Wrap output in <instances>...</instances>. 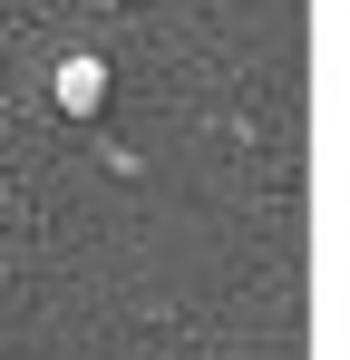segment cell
I'll return each mask as SVG.
<instances>
[{
    "label": "cell",
    "instance_id": "obj_1",
    "mask_svg": "<svg viewBox=\"0 0 350 360\" xmlns=\"http://www.w3.org/2000/svg\"><path fill=\"white\" fill-rule=\"evenodd\" d=\"M108 59H88V49H78V59H58V78H49V98H58V117H98V108H108Z\"/></svg>",
    "mask_w": 350,
    "mask_h": 360
}]
</instances>
